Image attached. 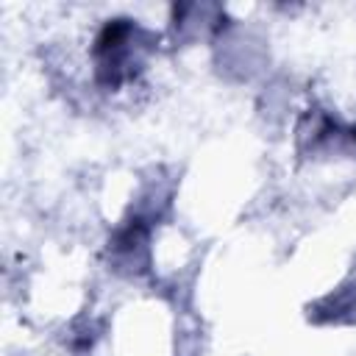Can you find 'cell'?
Masks as SVG:
<instances>
[{"mask_svg":"<svg viewBox=\"0 0 356 356\" xmlns=\"http://www.w3.org/2000/svg\"><path fill=\"white\" fill-rule=\"evenodd\" d=\"M145 44V31L134 19H108L95 39L97 81L103 86H120L139 67V53Z\"/></svg>","mask_w":356,"mask_h":356,"instance_id":"cell-1","label":"cell"}]
</instances>
